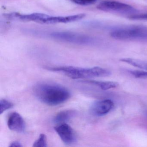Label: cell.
I'll use <instances>...</instances> for the list:
<instances>
[{
    "label": "cell",
    "instance_id": "cell-1",
    "mask_svg": "<svg viewBox=\"0 0 147 147\" xmlns=\"http://www.w3.org/2000/svg\"><path fill=\"white\" fill-rule=\"evenodd\" d=\"M33 92L40 101L50 106L61 105L68 100L71 95L66 88L49 82L37 84L33 88Z\"/></svg>",
    "mask_w": 147,
    "mask_h": 147
},
{
    "label": "cell",
    "instance_id": "cell-2",
    "mask_svg": "<svg viewBox=\"0 0 147 147\" xmlns=\"http://www.w3.org/2000/svg\"><path fill=\"white\" fill-rule=\"evenodd\" d=\"M47 69L50 71L62 73L68 77L75 80L107 77L111 74V71L108 69L98 67L86 68L73 66H61L48 67Z\"/></svg>",
    "mask_w": 147,
    "mask_h": 147
},
{
    "label": "cell",
    "instance_id": "cell-3",
    "mask_svg": "<svg viewBox=\"0 0 147 147\" xmlns=\"http://www.w3.org/2000/svg\"><path fill=\"white\" fill-rule=\"evenodd\" d=\"M112 37L121 40H147V27L132 26L115 29L111 33Z\"/></svg>",
    "mask_w": 147,
    "mask_h": 147
},
{
    "label": "cell",
    "instance_id": "cell-4",
    "mask_svg": "<svg viewBox=\"0 0 147 147\" xmlns=\"http://www.w3.org/2000/svg\"><path fill=\"white\" fill-rule=\"evenodd\" d=\"M51 37L57 40L75 44L88 45L94 42V39L87 35L71 32H57L51 34Z\"/></svg>",
    "mask_w": 147,
    "mask_h": 147
},
{
    "label": "cell",
    "instance_id": "cell-5",
    "mask_svg": "<svg viewBox=\"0 0 147 147\" xmlns=\"http://www.w3.org/2000/svg\"><path fill=\"white\" fill-rule=\"evenodd\" d=\"M97 8L104 11L115 12L123 13H134L136 10L131 6L114 1H104L100 3Z\"/></svg>",
    "mask_w": 147,
    "mask_h": 147
},
{
    "label": "cell",
    "instance_id": "cell-6",
    "mask_svg": "<svg viewBox=\"0 0 147 147\" xmlns=\"http://www.w3.org/2000/svg\"><path fill=\"white\" fill-rule=\"evenodd\" d=\"M62 141L65 144H73L76 141L75 133L72 127L66 123L60 124L54 128Z\"/></svg>",
    "mask_w": 147,
    "mask_h": 147
},
{
    "label": "cell",
    "instance_id": "cell-7",
    "mask_svg": "<svg viewBox=\"0 0 147 147\" xmlns=\"http://www.w3.org/2000/svg\"><path fill=\"white\" fill-rule=\"evenodd\" d=\"M4 16L10 20H17L20 21H33L37 23L44 24L45 21L49 15L42 13H31V14H23L18 13H12L5 14Z\"/></svg>",
    "mask_w": 147,
    "mask_h": 147
},
{
    "label": "cell",
    "instance_id": "cell-8",
    "mask_svg": "<svg viewBox=\"0 0 147 147\" xmlns=\"http://www.w3.org/2000/svg\"><path fill=\"white\" fill-rule=\"evenodd\" d=\"M114 107L111 100L106 99L94 102L90 108L91 113L96 116H103L109 113Z\"/></svg>",
    "mask_w": 147,
    "mask_h": 147
},
{
    "label": "cell",
    "instance_id": "cell-9",
    "mask_svg": "<svg viewBox=\"0 0 147 147\" xmlns=\"http://www.w3.org/2000/svg\"><path fill=\"white\" fill-rule=\"evenodd\" d=\"M7 125L8 128L15 132L22 133L25 130L26 125L22 116L17 112H12L8 116Z\"/></svg>",
    "mask_w": 147,
    "mask_h": 147
},
{
    "label": "cell",
    "instance_id": "cell-10",
    "mask_svg": "<svg viewBox=\"0 0 147 147\" xmlns=\"http://www.w3.org/2000/svg\"><path fill=\"white\" fill-rule=\"evenodd\" d=\"M86 16L84 13L68 16L51 17L49 16L45 21V24H55L58 23H68L78 21L83 19Z\"/></svg>",
    "mask_w": 147,
    "mask_h": 147
},
{
    "label": "cell",
    "instance_id": "cell-11",
    "mask_svg": "<svg viewBox=\"0 0 147 147\" xmlns=\"http://www.w3.org/2000/svg\"><path fill=\"white\" fill-rule=\"evenodd\" d=\"M74 114V112L72 110L61 111L55 116L54 118V123L59 124L65 123L71 119Z\"/></svg>",
    "mask_w": 147,
    "mask_h": 147
},
{
    "label": "cell",
    "instance_id": "cell-12",
    "mask_svg": "<svg viewBox=\"0 0 147 147\" xmlns=\"http://www.w3.org/2000/svg\"><path fill=\"white\" fill-rule=\"evenodd\" d=\"M84 82L95 85L100 88L101 89L104 90H108L111 88H116L119 86V84L117 82L111 81H97L95 80L84 81Z\"/></svg>",
    "mask_w": 147,
    "mask_h": 147
},
{
    "label": "cell",
    "instance_id": "cell-13",
    "mask_svg": "<svg viewBox=\"0 0 147 147\" xmlns=\"http://www.w3.org/2000/svg\"><path fill=\"white\" fill-rule=\"evenodd\" d=\"M120 61L136 67L147 70V62L130 58H122Z\"/></svg>",
    "mask_w": 147,
    "mask_h": 147
},
{
    "label": "cell",
    "instance_id": "cell-14",
    "mask_svg": "<svg viewBox=\"0 0 147 147\" xmlns=\"http://www.w3.org/2000/svg\"><path fill=\"white\" fill-rule=\"evenodd\" d=\"M47 146V137L44 134H41L38 138L34 142L33 147H45Z\"/></svg>",
    "mask_w": 147,
    "mask_h": 147
},
{
    "label": "cell",
    "instance_id": "cell-15",
    "mask_svg": "<svg viewBox=\"0 0 147 147\" xmlns=\"http://www.w3.org/2000/svg\"><path fill=\"white\" fill-rule=\"evenodd\" d=\"M13 106V104L12 102L5 99H2L0 101V114H2L7 110L12 108Z\"/></svg>",
    "mask_w": 147,
    "mask_h": 147
},
{
    "label": "cell",
    "instance_id": "cell-16",
    "mask_svg": "<svg viewBox=\"0 0 147 147\" xmlns=\"http://www.w3.org/2000/svg\"><path fill=\"white\" fill-rule=\"evenodd\" d=\"M72 1L77 5L82 6H88L96 3L97 0H72Z\"/></svg>",
    "mask_w": 147,
    "mask_h": 147
},
{
    "label": "cell",
    "instance_id": "cell-17",
    "mask_svg": "<svg viewBox=\"0 0 147 147\" xmlns=\"http://www.w3.org/2000/svg\"><path fill=\"white\" fill-rule=\"evenodd\" d=\"M129 18L132 20H147V13L132 15Z\"/></svg>",
    "mask_w": 147,
    "mask_h": 147
},
{
    "label": "cell",
    "instance_id": "cell-18",
    "mask_svg": "<svg viewBox=\"0 0 147 147\" xmlns=\"http://www.w3.org/2000/svg\"><path fill=\"white\" fill-rule=\"evenodd\" d=\"M9 147H23L22 144L18 141H13L10 144Z\"/></svg>",
    "mask_w": 147,
    "mask_h": 147
},
{
    "label": "cell",
    "instance_id": "cell-19",
    "mask_svg": "<svg viewBox=\"0 0 147 147\" xmlns=\"http://www.w3.org/2000/svg\"><path fill=\"white\" fill-rule=\"evenodd\" d=\"M145 116H146V117H147V111L146 112H145Z\"/></svg>",
    "mask_w": 147,
    "mask_h": 147
}]
</instances>
